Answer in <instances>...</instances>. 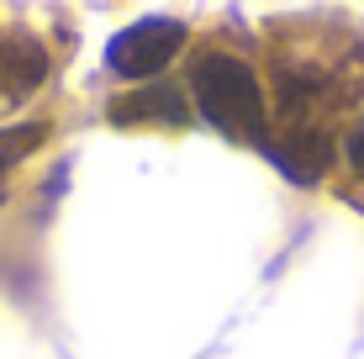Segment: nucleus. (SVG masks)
<instances>
[{
    "mask_svg": "<svg viewBox=\"0 0 364 359\" xmlns=\"http://www.w3.org/2000/svg\"><path fill=\"white\" fill-rule=\"evenodd\" d=\"M43 80H48V48L37 43V32L6 27L0 32V117L21 111Z\"/></svg>",
    "mask_w": 364,
    "mask_h": 359,
    "instance_id": "nucleus-3",
    "label": "nucleus"
},
{
    "mask_svg": "<svg viewBox=\"0 0 364 359\" xmlns=\"http://www.w3.org/2000/svg\"><path fill=\"white\" fill-rule=\"evenodd\" d=\"M343 159L354 164V175H364V117L348 127V138H343Z\"/></svg>",
    "mask_w": 364,
    "mask_h": 359,
    "instance_id": "nucleus-7",
    "label": "nucleus"
},
{
    "mask_svg": "<svg viewBox=\"0 0 364 359\" xmlns=\"http://www.w3.org/2000/svg\"><path fill=\"white\" fill-rule=\"evenodd\" d=\"M264 154L274 159V169L291 175L296 185H317L333 169V132L306 127V122H285V132L264 143Z\"/></svg>",
    "mask_w": 364,
    "mask_h": 359,
    "instance_id": "nucleus-4",
    "label": "nucleus"
},
{
    "mask_svg": "<svg viewBox=\"0 0 364 359\" xmlns=\"http://www.w3.org/2000/svg\"><path fill=\"white\" fill-rule=\"evenodd\" d=\"M43 143H48V122H11V127H0V180Z\"/></svg>",
    "mask_w": 364,
    "mask_h": 359,
    "instance_id": "nucleus-6",
    "label": "nucleus"
},
{
    "mask_svg": "<svg viewBox=\"0 0 364 359\" xmlns=\"http://www.w3.org/2000/svg\"><path fill=\"white\" fill-rule=\"evenodd\" d=\"M180 48H185V27L180 21L174 16H148V21L122 27L106 43V69L117 74V80H154L159 69L174 64Z\"/></svg>",
    "mask_w": 364,
    "mask_h": 359,
    "instance_id": "nucleus-2",
    "label": "nucleus"
},
{
    "mask_svg": "<svg viewBox=\"0 0 364 359\" xmlns=\"http://www.w3.org/2000/svg\"><path fill=\"white\" fill-rule=\"evenodd\" d=\"M196 85V106L217 132H228L232 143H269V106L259 90L254 69L232 53H206L191 74Z\"/></svg>",
    "mask_w": 364,
    "mask_h": 359,
    "instance_id": "nucleus-1",
    "label": "nucleus"
},
{
    "mask_svg": "<svg viewBox=\"0 0 364 359\" xmlns=\"http://www.w3.org/2000/svg\"><path fill=\"white\" fill-rule=\"evenodd\" d=\"M111 122L117 127H185V101L174 85H148V90H132L122 101H111Z\"/></svg>",
    "mask_w": 364,
    "mask_h": 359,
    "instance_id": "nucleus-5",
    "label": "nucleus"
}]
</instances>
